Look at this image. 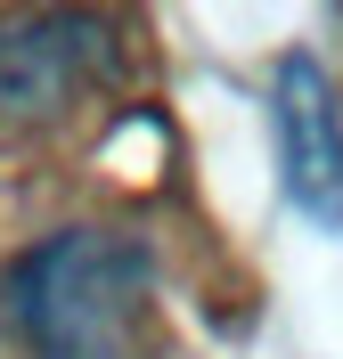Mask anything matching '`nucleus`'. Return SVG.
<instances>
[{
	"instance_id": "obj_3",
	"label": "nucleus",
	"mask_w": 343,
	"mask_h": 359,
	"mask_svg": "<svg viewBox=\"0 0 343 359\" xmlns=\"http://www.w3.org/2000/svg\"><path fill=\"white\" fill-rule=\"evenodd\" d=\"M98 25L82 17H41V25H0V114H33L66 98L74 74L98 57Z\"/></svg>"
},
{
	"instance_id": "obj_2",
	"label": "nucleus",
	"mask_w": 343,
	"mask_h": 359,
	"mask_svg": "<svg viewBox=\"0 0 343 359\" xmlns=\"http://www.w3.org/2000/svg\"><path fill=\"white\" fill-rule=\"evenodd\" d=\"M270 131H278V188L302 221L343 229V107L319 57H278L270 74Z\"/></svg>"
},
{
	"instance_id": "obj_1",
	"label": "nucleus",
	"mask_w": 343,
	"mask_h": 359,
	"mask_svg": "<svg viewBox=\"0 0 343 359\" xmlns=\"http://www.w3.org/2000/svg\"><path fill=\"white\" fill-rule=\"evenodd\" d=\"M8 318L41 359H156V262L123 229H66L8 269Z\"/></svg>"
}]
</instances>
